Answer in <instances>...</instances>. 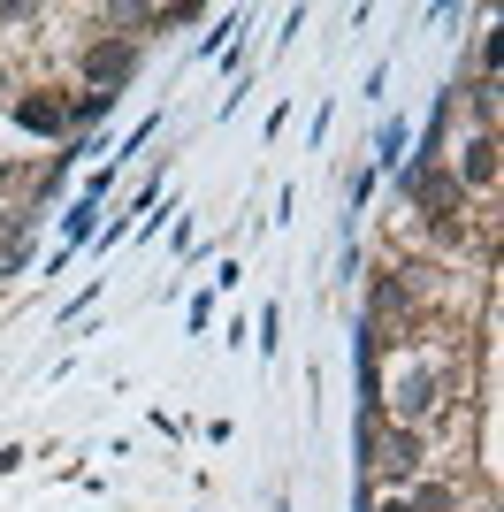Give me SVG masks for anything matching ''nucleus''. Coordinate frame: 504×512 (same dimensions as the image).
Returning a JSON list of instances; mask_svg holds the SVG:
<instances>
[{
	"label": "nucleus",
	"mask_w": 504,
	"mask_h": 512,
	"mask_svg": "<svg viewBox=\"0 0 504 512\" xmlns=\"http://www.w3.org/2000/svg\"><path fill=\"white\" fill-rule=\"evenodd\" d=\"M367 467L375 474H420V436L413 428H390V436H367Z\"/></svg>",
	"instance_id": "obj_1"
},
{
	"label": "nucleus",
	"mask_w": 504,
	"mask_h": 512,
	"mask_svg": "<svg viewBox=\"0 0 504 512\" xmlns=\"http://www.w3.org/2000/svg\"><path fill=\"white\" fill-rule=\"evenodd\" d=\"M84 69H92V85H100V92H115L130 69H138V46H92V54H84Z\"/></svg>",
	"instance_id": "obj_2"
},
{
	"label": "nucleus",
	"mask_w": 504,
	"mask_h": 512,
	"mask_svg": "<svg viewBox=\"0 0 504 512\" xmlns=\"http://www.w3.org/2000/svg\"><path fill=\"white\" fill-rule=\"evenodd\" d=\"M390 406H398V413H428V406H436V383H428V375H398Z\"/></svg>",
	"instance_id": "obj_3"
},
{
	"label": "nucleus",
	"mask_w": 504,
	"mask_h": 512,
	"mask_svg": "<svg viewBox=\"0 0 504 512\" xmlns=\"http://www.w3.org/2000/svg\"><path fill=\"white\" fill-rule=\"evenodd\" d=\"M459 176H474V184H489V176H497V138H474V146L459 153Z\"/></svg>",
	"instance_id": "obj_4"
},
{
	"label": "nucleus",
	"mask_w": 504,
	"mask_h": 512,
	"mask_svg": "<svg viewBox=\"0 0 504 512\" xmlns=\"http://www.w3.org/2000/svg\"><path fill=\"white\" fill-rule=\"evenodd\" d=\"M23 123H31V130H54V123H62V107H54V100H23Z\"/></svg>",
	"instance_id": "obj_5"
},
{
	"label": "nucleus",
	"mask_w": 504,
	"mask_h": 512,
	"mask_svg": "<svg viewBox=\"0 0 504 512\" xmlns=\"http://www.w3.org/2000/svg\"><path fill=\"white\" fill-rule=\"evenodd\" d=\"M405 512H459V497H451V490H420Z\"/></svg>",
	"instance_id": "obj_6"
},
{
	"label": "nucleus",
	"mask_w": 504,
	"mask_h": 512,
	"mask_svg": "<svg viewBox=\"0 0 504 512\" xmlns=\"http://www.w3.org/2000/svg\"><path fill=\"white\" fill-rule=\"evenodd\" d=\"M375 512H405V497H390V505H375Z\"/></svg>",
	"instance_id": "obj_7"
}]
</instances>
